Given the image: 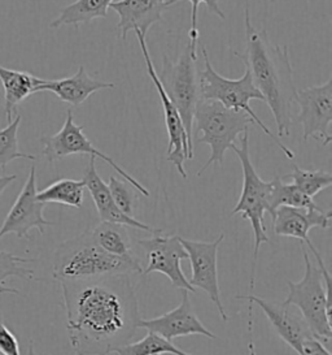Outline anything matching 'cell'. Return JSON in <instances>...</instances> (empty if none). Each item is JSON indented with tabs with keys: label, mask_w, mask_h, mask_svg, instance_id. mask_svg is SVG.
Segmentation results:
<instances>
[{
	"label": "cell",
	"mask_w": 332,
	"mask_h": 355,
	"mask_svg": "<svg viewBox=\"0 0 332 355\" xmlns=\"http://www.w3.org/2000/svg\"><path fill=\"white\" fill-rule=\"evenodd\" d=\"M60 284L74 355H109L131 341L140 313L129 273Z\"/></svg>",
	"instance_id": "6da1fadb"
},
{
	"label": "cell",
	"mask_w": 332,
	"mask_h": 355,
	"mask_svg": "<svg viewBox=\"0 0 332 355\" xmlns=\"http://www.w3.org/2000/svg\"><path fill=\"white\" fill-rule=\"evenodd\" d=\"M246 53L234 51L248 69L252 81L269 105L277 125V137H288L292 126V105L297 92L293 83L290 50L287 46L274 44L265 29L252 26L246 17Z\"/></svg>",
	"instance_id": "7a4b0ae2"
},
{
	"label": "cell",
	"mask_w": 332,
	"mask_h": 355,
	"mask_svg": "<svg viewBox=\"0 0 332 355\" xmlns=\"http://www.w3.org/2000/svg\"><path fill=\"white\" fill-rule=\"evenodd\" d=\"M142 272L140 261L124 259L99 248L89 230L59 245L52 264V275L59 282Z\"/></svg>",
	"instance_id": "3957f363"
},
{
	"label": "cell",
	"mask_w": 332,
	"mask_h": 355,
	"mask_svg": "<svg viewBox=\"0 0 332 355\" xmlns=\"http://www.w3.org/2000/svg\"><path fill=\"white\" fill-rule=\"evenodd\" d=\"M252 124H255V121L247 114L228 110L216 101L200 98L192 128H195L196 133L203 135L196 144L209 145L212 154L207 163L197 172V176H201L213 164L222 166L225 153L235 145L240 135L249 132V126Z\"/></svg>",
	"instance_id": "277c9868"
},
{
	"label": "cell",
	"mask_w": 332,
	"mask_h": 355,
	"mask_svg": "<svg viewBox=\"0 0 332 355\" xmlns=\"http://www.w3.org/2000/svg\"><path fill=\"white\" fill-rule=\"evenodd\" d=\"M201 55L204 59V69L199 73L200 98L216 101L218 103L225 105L228 110L247 114L255 121V124H257L264 130V133L277 144V146L279 147L286 157L293 159L295 157L293 151L288 147L284 146L280 142L279 138L262 123V120L252 110L250 102L252 101L264 102V96L253 84L248 69L246 68V73L243 74L239 80H228L226 77L218 73L217 71L213 68V65L209 60L205 46L201 47Z\"/></svg>",
	"instance_id": "5b68a950"
},
{
	"label": "cell",
	"mask_w": 332,
	"mask_h": 355,
	"mask_svg": "<svg viewBox=\"0 0 332 355\" xmlns=\"http://www.w3.org/2000/svg\"><path fill=\"white\" fill-rule=\"evenodd\" d=\"M305 261V273L300 282H288V294L284 306L299 309L311 334L322 344H330L332 338L331 293L326 289L322 272L311 263L309 254L301 245Z\"/></svg>",
	"instance_id": "8992f818"
},
{
	"label": "cell",
	"mask_w": 332,
	"mask_h": 355,
	"mask_svg": "<svg viewBox=\"0 0 332 355\" xmlns=\"http://www.w3.org/2000/svg\"><path fill=\"white\" fill-rule=\"evenodd\" d=\"M249 132L243 133L240 138V147L234 145L231 147L238 155L243 168V188L235 209H232V216L240 214L243 219L248 220L255 234V249H253V261H252V279L250 288H255L256 284V266L259 258V246L265 242H270L266 234V227L264 223L265 212H269L270 191L271 182L264 181L259 178L253 167L249 157Z\"/></svg>",
	"instance_id": "52a82bcc"
},
{
	"label": "cell",
	"mask_w": 332,
	"mask_h": 355,
	"mask_svg": "<svg viewBox=\"0 0 332 355\" xmlns=\"http://www.w3.org/2000/svg\"><path fill=\"white\" fill-rule=\"evenodd\" d=\"M197 56L187 47L176 63L164 59L163 72L158 76L169 99L176 105L186 129L190 148L194 151V115L200 99Z\"/></svg>",
	"instance_id": "ba28073f"
},
{
	"label": "cell",
	"mask_w": 332,
	"mask_h": 355,
	"mask_svg": "<svg viewBox=\"0 0 332 355\" xmlns=\"http://www.w3.org/2000/svg\"><path fill=\"white\" fill-rule=\"evenodd\" d=\"M83 129L84 128L82 125H77L74 123L72 110H68L66 119L62 129L55 136L42 137L43 157H46L48 163H53L56 160H60L62 157H69V155L89 154L90 157H95V159L99 157L113 168L118 175H121L124 178V181L133 185L140 194L149 197V191L138 180H135L131 175H129L124 168L120 167L112 157L105 155L100 150L93 146V142L83 133Z\"/></svg>",
	"instance_id": "9c48e42d"
},
{
	"label": "cell",
	"mask_w": 332,
	"mask_h": 355,
	"mask_svg": "<svg viewBox=\"0 0 332 355\" xmlns=\"http://www.w3.org/2000/svg\"><path fill=\"white\" fill-rule=\"evenodd\" d=\"M138 245L145 251L147 261V266L142 275L148 276L154 272H158L165 275L176 289L196 293V289L187 280L181 267V261L188 259V254L179 236H166L163 234V232H158L151 239L138 241Z\"/></svg>",
	"instance_id": "30bf717a"
},
{
	"label": "cell",
	"mask_w": 332,
	"mask_h": 355,
	"mask_svg": "<svg viewBox=\"0 0 332 355\" xmlns=\"http://www.w3.org/2000/svg\"><path fill=\"white\" fill-rule=\"evenodd\" d=\"M135 35L138 38V42L140 44V50L145 58V68L147 72L149 74L152 83L155 85L156 92L160 95L161 99V105L164 111V119H165L166 130H167V137H169V146L166 150V159L172 162L176 166V171L183 178H187V172L185 169V162L194 157V151L190 148L188 138H187L186 129L182 123L181 115L173 105V102L169 99L166 94L163 84L158 78V74L156 72L155 65L152 63L151 55L148 51V46L145 42V37L140 32H135Z\"/></svg>",
	"instance_id": "8fae6325"
},
{
	"label": "cell",
	"mask_w": 332,
	"mask_h": 355,
	"mask_svg": "<svg viewBox=\"0 0 332 355\" xmlns=\"http://www.w3.org/2000/svg\"><path fill=\"white\" fill-rule=\"evenodd\" d=\"M295 102L300 108L297 120L304 129V139L314 138L329 146L332 141V78L324 84L297 90Z\"/></svg>",
	"instance_id": "7c38bea8"
},
{
	"label": "cell",
	"mask_w": 332,
	"mask_h": 355,
	"mask_svg": "<svg viewBox=\"0 0 332 355\" xmlns=\"http://www.w3.org/2000/svg\"><path fill=\"white\" fill-rule=\"evenodd\" d=\"M223 240V233H221L217 240L213 242L186 240L181 237V242L188 254V261L191 263L192 270L190 284L195 289L200 288L207 293L210 301L217 307L222 320L228 322V315L221 301V291L218 284V248Z\"/></svg>",
	"instance_id": "4fadbf2b"
},
{
	"label": "cell",
	"mask_w": 332,
	"mask_h": 355,
	"mask_svg": "<svg viewBox=\"0 0 332 355\" xmlns=\"http://www.w3.org/2000/svg\"><path fill=\"white\" fill-rule=\"evenodd\" d=\"M37 193V168L31 166L29 178L1 224L0 240L7 234L30 240L31 230H38L43 234L46 227L55 225V223L44 219L43 211L46 205L38 200Z\"/></svg>",
	"instance_id": "5bb4252c"
},
{
	"label": "cell",
	"mask_w": 332,
	"mask_h": 355,
	"mask_svg": "<svg viewBox=\"0 0 332 355\" xmlns=\"http://www.w3.org/2000/svg\"><path fill=\"white\" fill-rule=\"evenodd\" d=\"M273 218L274 223V232L277 236L297 239L301 242L306 243L311 249L314 258L318 263V268L322 273L329 271L324 266V261L321 258L320 252L313 245L309 239V232L315 227H320L322 230H327L331 227V209L327 211H309V209H293L287 206H280L275 209Z\"/></svg>",
	"instance_id": "9a60e30c"
},
{
	"label": "cell",
	"mask_w": 332,
	"mask_h": 355,
	"mask_svg": "<svg viewBox=\"0 0 332 355\" xmlns=\"http://www.w3.org/2000/svg\"><path fill=\"white\" fill-rule=\"evenodd\" d=\"M138 328H143L149 332H154L172 343L178 337L194 336V334H200L210 340L217 338V336L212 334L197 318L196 313L191 306L187 291H182V302L179 306H176V309L154 319L140 318Z\"/></svg>",
	"instance_id": "2e32d148"
},
{
	"label": "cell",
	"mask_w": 332,
	"mask_h": 355,
	"mask_svg": "<svg viewBox=\"0 0 332 355\" xmlns=\"http://www.w3.org/2000/svg\"><path fill=\"white\" fill-rule=\"evenodd\" d=\"M237 300L248 301L250 304H257L265 313L270 323L279 334L280 338L300 355L301 346L304 341L314 336L311 334L308 324L305 323L300 313H297L292 306H284L283 303H274L262 300L256 295H237Z\"/></svg>",
	"instance_id": "e0dca14e"
},
{
	"label": "cell",
	"mask_w": 332,
	"mask_h": 355,
	"mask_svg": "<svg viewBox=\"0 0 332 355\" xmlns=\"http://www.w3.org/2000/svg\"><path fill=\"white\" fill-rule=\"evenodd\" d=\"M83 181L86 184V188L89 189V191L91 194V198L93 199V203L96 206L102 221L122 224L129 228L145 230V232L152 233V234L163 232L161 230H155L145 223H140L135 218H130V216L124 215V212L117 207V205L114 203L113 198H112V194L109 191V188H108V184L104 182L103 178L99 176V173L96 171L95 157H90V163H89V167L86 168Z\"/></svg>",
	"instance_id": "ac0fdd59"
},
{
	"label": "cell",
	"mask_w": 332,
	"mask_h": 355,
	"mask_svg": "<svg viewBox=\"0 0 332 355\" xmlns=\"http://www.w3.org/2000/svg\"><path fill=\"white\" fill-rule=\"evenodd\" d=\"M166 0H118L113 1L109 8L118 13L120 21L117 29L121 32L122 41L127 34L134 31L147 35L156 22L161 21L163 12L166 10Z\"/></svg>",
	"instance_id": "d6986e66"
},
{
	"label": "cell",
	"mask_w": 332,
	"mask_h": 355,
	"mask_svg": "<svg viewBox=\"0 0 332 355\" xmlns=\"http://www.w3.org/2000/svg\"><path fill=\"white\" fill-rule=\"evenodd\" d=\"M116 85L93 78L86 72L84 67H80L77 73L60 80H43L38 92H50L64 103L78 107L86 102L91 95L107 89H114Z\"/></svg>",
	"instance_id": "ffe728a7"
},
{
	"label": "cell",
	"mask_w": 332,
	"mask_h": 355,
	"mask_svg": "<svg viewBox=\"0 0 332 355\" xmlns=\"http://www.w3.org/2000/svg\"><path fill=\"white\" fill-rule=\"evenodd\" d=\"M42 81V78L33 74L0 67V83L4 89V112L8 123L17 114V105L26 101L30 95L39 93L38 89Z\"/></svg>",
	"instance_id": "44dd1931"
},
{
	"label": "cell",
	"mask_w": 332,
	"mask_h": 355,
	"mask_svg": "<svg viewBox=\"0 0 332 355\" xmlns=\"http://www.w3.org/2000/svg\"><path fill=\"white\" fill-rule=\"evenodd\" d=\"M127 228L122 224L100 221L89 230L93 242L104 251L129 261H139L133 252V243Z\"/></svg>",
	"instance_id": "7402d4cb"
},
{
	"label": "cell",
	"mask_w": 332,
	"mask_h": 355,
	"mask_svg": "<svg viewBox=\"0 0 332 355\" xmlns=\"http://www.w3.org/2000/svg\"><path fill=\"white\" fill-rule=\"evenodd\" d=\"M114 0H75L62 8L60 15L50 24L52 29H59L62 25H73L78 28L81 24L93 19H105L108 10Z\"/></svg>",
	"instance_id": "603a6c76"
},
{
	"label": "cell",
	"mask_w": 332,
	"mask_h": 355,
	"mask_svg": "<svg viewBox=\"0 0 332 355\" xmlns=\"http://www.w3.org/2000/svg\"><path fill=\"white\" fill-rule=\"evenodd\" d=\"M86 184L83 180L60 178L50 184L47 188L37 193V198L42 203H57L74 209H81L83 203V193Z\"/></svg>",
	"instance_id": "cb8c5ba5"
},
{
	"label": "cell",
	"mask_w": 332,
	"mask_h": 355,
	"mask_svg": "<svg viewBox=\"0 0 332 355\" xmlns=\"http://www.w3.org/2000/svg\"><path fill=\"white\" fill-rule=\"evenodd\" d=\"M270 182H271V191H270L269 212L271 216L274 215L275 209L280 206L309 209V211L322 209L315 205V202L309 196L304 194L300 189L296 188L293 184H286L279 176H275Z\"/></svg>",
	"instance_id": "d4e9b609"
},
{
	"label": "cell",
	"mask_w": 332,
	"mask_h": 355,
	"mask_svg": "<svg viewBox=\"0 0 332 355\" xmlns=\"http://www.w3.org/2000/svg\"><path fill=\"white\" fill-rule=\"evenodd\" d=\"M113 353L118 355H194L182 350L172 341H167L164 337L149 331L142 340L133 344L129 343L124 346L116 347Z\"/></svg>",
	"instance_id": "484cf974"
},
{
	"label": "cell",
	"mask_w": 332,
	"mask_h": 355,
	"mask_svg": "<svg viewBox=\"0 0 332 355\" xmlns=\"http://www.w3.org/2000/svg\"><path fill=\"white\" fill-rule=\"evenodd\" d=\"M35 261L33 258H22L12 252L0 251V295L1 294H20L17 289L6 285L10 277H19L22 280H35V273L25 264Z\"/></svg>",
	"instance_id": "4316f807"
},
{
	"label": "cell",
	"mask_w": 332,
	"mask_h": 355,
	"mask_svg": "<svg viewBox=\"0 0 332 355\" xmlns=\"http://www.w3.org/2000/svg\"><path fill=\"white\" fill-rule=\"evenodd\" d=\"M292 180V184L296 188L300 189L301 191L311 198H314L322 190L330 188L332 185V175L330 172H326L323 169H315V171H306L301 169L297 166H293V171L290 175L283 176L282 180Z\"/></svg>",
	"instance_id": "83f0119b"
},
{
	"label": "cell",
	"mask_w": 332,
	"mask_h": 355,
	"mask_svg": "<svg viewBox=\"0 0 332 355\" xmlns=\"http://www.w3.org/2000/svg\"><path fill=\"white\" fill-rule=\"evenodd\" d=\"M21 124V115L16 114L15 119L10 121L7 128L0 129V169L4 172L10 162L16 159H28L37 160L31 154H24L19 148V128Z\"/></svg>",
	"instance_id": "f1b7e54d"
},
{
	"label": "cell",
	"mask_w": 332,
	"mask_h": 355,
	"mask_svg": "<svg viewBox=\"0 0 332 355\" xmlns=\"http://www.w3.org/2000/svg\"><path fill=\"white\" fill-rule=\"evenodd\" d=\"M108 188L117 207L121 209L124 215L134 218L135 211L138 209L139 203V197L136 193L138 190L127 181H121L114 176L109 178Z\"/></svg>",
	"instance_id": "f546056e"
},
{
	"label": "cell",
	"mask_w": 332,
	"mask_h": 355,
	"mask_svg": "<svg viewBox=\"0 0 332 355\" xmlns=\"http://www.w3.org/2000/svg\"><path fill=\"white\" fill-rule=\"evenodd\" d=\"M178 1L182 0H166L165 7H170L176 4ZM191 3V26H190V42L187 43V47L190 49L191 53L194 56H197V42H199V29H197V12H199V6L201 3L207 4L209 11L214 12L217 16H219L222 20L226 19L225 13L219 8L218 1L219 0H187Z\"/></svg>",
	"instance_id": "4dcf8cb0"
},
{
	"label": "cell",
	"mask_w": 332,
	"mask_h": 355,
	"mask_svg": "<svg viewBox=\"0 0 332 355\" xmlns=\"http://www.w3.org/2000/svg\"><path fill=\"white\" fill-rule=\"evenodd\" d=\"M0 355H21L17 337L4 323H0Z\"/></svg>",
	"instance_id": "1f68e13d"
},
{
	"label": "cell",
	"mask_w": 332,
	"mask_h": 355,
	"mask_svg": "<svg viewBox=\"0 0 332 355\" xmlns=\"http://www.w3.org/2000/svg\"><path fill=\"white\" fill-rule=\"evenodd\" d=\"M300 355H331V353L315 336H311L301 346Z\"/></svg>",
	"instance_id": "d6a6232c"
},
{
	"label": "cell",
	"mask_w": 332,
	"mask_h": 355,
	"mask_svg": "<svg viewBox=\"0 0 332 355\" xmlns=\"http://www.w3.org/2000/svg\"><path fill=\"white\" fill-rule=\"evenodd\" d=\"M16 178H17L16 175H3V176H0V196L3 194V191L8 188Z\"/></svg>",
	"instance_id": "836d02e7"
},
{
	"label": "cell",
	"mask_w": 332,
	"mask_h": 355,
	"mask_svg": "<svg viewBox=\"0 0 332 355\" xmlns=\"http://www.w3.org/2000/svg\"><path fill=\"white\" fill-rule=\"evenodd\" d=\"M252 323H253V320H252V316H250V318H249V354L256 355V350H255V344H253V340H252Z\"/></svg>",
	"instance_id": "e575fe53"
},
{
	"label": "cell",
	"mask_w": 332,
	"mask_h": 355,
	"mask_svg": "<svg viewBox=\"0 0 332 355\" xmlns=\"http://www.w3.org/2000/svg\"><path fill=\"white\" fill-rule=\"evenodd\" d=\"M28 355H37L35 354V352H34V344H33V341H30V344H29V352H28Z\"/></svg>",
	"instance_id": "d590c367"
},
{
	"label": "cell",
	"mask_w": 332,
	"mask_h": 355,
	"mask_svg": "<svg viewBox=\"0 0 332 355\" xmlns=\"http://www.w3.org/2000/svg\"><path fill=\"white\" fill-rule=\"evenodd\" d=\"M246 1V10H244V16H249V0H244Z\"/></svg>",
	"instance_id": "8d00e7d4"
}]
</instances>
